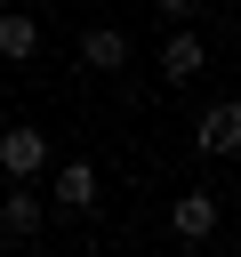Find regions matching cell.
I'll return each instance as SVG.
<instances>
[{"mask_svg": "<svg viewBox=\"0 0 241 257\" xmlns=\"http://www.w3.org/2000/svg\"><path fill=\"white\" fill-rule=\"evenodd\" d=\"M56 201H64L72 217L96 209V169H88V161H64V169H56Z\"/></svg>", "mask_w": 241, "mask_h": 257, "instance_id": "obj_7", "label": "cell"}, {"mask_svg": "<svg viewBox=\"0 0 241 257\" xmlns=\"http://www.w3.org/2000/svg\"><path fill=\"white\" fill-rule=\"evenodd\" d=\"M96 257H112V249H96Z\"/></svg>", "mask_w": 241, "mask_h": 257, "instance_id": "obj_10", "label": "cell"}, {"mask_svg": "<svg viewBox=\"0 0 241 257\" xmlns=\"http://www.w3.org/2000/svg\"><path fill=\"white\" fill-rule=\"evenodd\" d=\"M40 161H48V137L40 128H0V169L8 177H32Z\"/></svg>", "mask_w": 241, "mask_h": 257, "instance_id": "obj_2", "label": "cell"}, {"mask_svg": "<svg viewBox=\"0 0 241 257\" xmlns=\"http://www.w3.org/2000/svg\"><path fill=\"white\" fill-rule=\"evenodd\" d=\"M161 72H169V80H201V72H209V48H201L193 32H169V48H161Z\"/></svg>", "mask_w": 241, "mask_h": 257, "instance_id": "obj_4", "label": "cell"}, {"mask_svg": "<svg viewBox=\"0 0 241 257\" xmlns=\"http://www.w3.org/2000/svg\"><path fill=\"white\" fill-rule=\"evenodd\" d=\"M0 225H8V233H16V241H32V233H40V193H32V185H24V177H16V185H8V201H0Z\"/></svg>", "mask_w": 241, "mask_h": 257, "instance_id": "obj_5", "label": "cell"}, {"mask_svg": "<svg viewBox=\"0 0 241 257\" xmlns=\"http://www.w3.org/2000/svg\"><path fill=\"white\" fill-rule=\"evenodd\" d=\"M80 64H88V72H120V64H129V32H112V24L80 32Z\"/></svg>", "mask_w": 241, "mask_h": 257, "instance_id": "obj_3", "label": "cell"}, {"mask_svg": "<svg viewBox=\"0 0 241 257\" xmlns=\"http://www.w3.org/2000/svg\"><path fill=\"white\" fill-rule=\"evenodd\" d=\"M153 8H161V16H177V24H185V16H193V8H201V0H153Z\"/></svg>", "mask_w": 241, "mask_h": 257, "instance_id": "obj_9", "label": "cell"}, {"mask_svg": "<svg viewBox=\"0 0 241 257\" xmlns=\"http://www.w3.org/2000/svg\"><path fill=\"white\" fill-rule=\"evenodd\" d=\"M32 48H40V24H32L24 8H0V56H8V64H24Z\"/></svg>", "mask_w": 241, "mask_h": 257, "instance_id": "obj_8", "label": "cell"}, {"mask_svg": "<svg viewBox=\"0 0 241 257\" xmlns=\"http://www.w3.org/2000/svg\"><path fill=\"white\" fill-rule=\"evenodd\" d=\"M193 145H201V153H217V161H225V153H233V145H241V104H225V96H217V104H209V112H201V137H193Z\"/></svg>", "mask_w": 241, "mask_h": 257, "instance_id": "obj_1", "label": "cell"}, {"mask_svg": "<svg viewBox=\"0 0 241 257\" xmlns=\"http://www.w3.org/2000/svg\"><path fill=\"white\" fill-rule=\"evenodd\" d=\"M169 225H177L185 241H201V233L217 225V193H201V185H193V193H177V209H169Z\"/></svg>", "mask_w": 241, "mask_h": 257, "instance_id": "obj_6", "label": "cell"}]
</instances>
